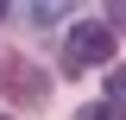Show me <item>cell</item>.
Instances as JSON below:
<instances>
[{"label": "cell", "mask_w": 126, "mask_h": 120, "mask_svg": "<svg viewBox=\"0 0 126 120\" xmlns=\"http://www.w3.org/2000/svg\"><path fill=\"white\" fill-rule=\"evenodd\" d=\"M113 70V32L107 19H82V25H69V44H63V76H76V70Z\"/></svg>", "instance_id": "1"}, {"label": "cell", "mask_w": 126, "mask_h": 120, "mask_svg": "<svg viewBox=\"0 0 126 120\" xmlns=\"http://www.w3.org/2000/svg\"><path fill=\"white\" fill-rule=\"evenodd\" d=\"M76 120H126V107H113V101H88Z\"/></svg>", "instance_id": "2"}, {"label": "cell", "mask_w": 126, "mask_h": 120, "mask_svg": "<svg viewBox=\"0 0 126 120\" xmlns=\"http://www.w3.org/2000/svg\"><path fill=\"white\" fill-rule=\"evenodd\" d=\"M107 101L126 107V63H120V70H107Z\"/></svg>", "instance_id": "3"}, {"label": "cell", "mask_w": 126, "mask_h": 120, "mask_svg": "<svg viewBox=\"0 0 126 120\" xmlns=\"http://www.w3.org/2000/svg\"><path fill=\"white\" fill-rule=\"evenodd\" d=\"M107 32H126V6H113V13H107Z\"/></svg>", "instance_id": "4"}, {"label": "cell", "mask_w": 126, "mask_h": 120, "mask_svg": "<svg viewBox=\"0 0 126 120\" xmlns=\"http://www.w3.org/2000/svg\"><path fill=\"white\" fill-rule=\"evenodd\" d=\"M0 19H6V0H0Z\"/></svg>", "instance_id": "5"}]
</instances>
